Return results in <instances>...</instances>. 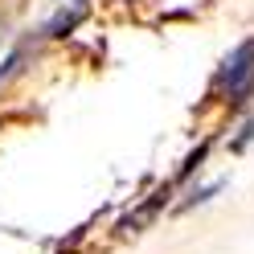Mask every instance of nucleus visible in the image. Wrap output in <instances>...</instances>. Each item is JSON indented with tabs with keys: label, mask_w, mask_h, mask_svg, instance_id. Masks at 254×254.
Instances as JSON below:
<instances>
[{
	"label": "nucleus",
	"mask_w": 254,
	"mask_h": 254,
	"mask_svg": "<svg viewBox=\"0 0 254 254\" xmlns=\"http://www.w3.org/2000/svg\"><path fill=\"white\" fill-rule=\"evenodd\" d=\"M209 99L226 103L234 111H242L250 99H254V37L238 41L234 50L221 58V66L209 82Z\"/></svg>",
	"instance_id": "obj_1"
},
{
	"label": "nucleus",
	"mask_w": 254,
	"mask_h": 254,
	"mask_svg": "<svg viewBox=\"0 0 254 254\" xmlns=\"http://www.w3.org/2000/svg\"><path fill=\"white\" fill-rule=\"evenodd\" d=\"M221 189H226V181H209V185H201V189H189V197H185V201L177 205V213H189L193 205H205L209 197H217Z\"/></svg>",
	"instance_id": "obj_4"
},
{
	"label": "nucleus",
	"mask_w": 254,
	"mask_h": 254,
	"mask_svg": "<svg viewBox=\"0 0 254 254\" xmlns=\"http://www.w3.org/2000/svg\"><path fill=\"white\" fill-rule=\"evenodd\" d=\"M25 58H29V50H25V45H17V50H12L4 62H0V82H8V78L21 70V62H25Z\"/></svg>",
	"instance_id": "obj_5"
},
{
	"label": "nucleus",
	"mask_w": 254,
	"mask_h": 254,
	"mask_svg": "<svg viewBox=\"0 0 254 254\" xmlns=\"http://www.w3.org/2000/svg\"><path fill=\"white\" fill-rule=\"evenodd\" d=\"M209 152H213V139H201V144H197L193 152L185 156V164L177 168V181H172V185H185V181L193 177V172H197V168H201L205 160H209Z\"/></svg>",
	"instance_id": "obj_3"
},
{
	"label": "nucleus",
	"mask_w": 254,
	"mask_h": 254,
	"mask_svg": "<svg viewBox=\"0 0 254 254\" xmlns=\"http://www.w3.org/2000/svg\"><path fill=\"white\" fill-rule=\"evenodd\" d=\"M250 139H254V111H250V119H246L242 127H238V135L230 139V152H242V148L250 144Z\"/></svg>",
	"instance_id": "obj_6"
},
{
	"label": "nucleus",
	"mask_w": 254,
	"mask_h": 254,
	"mask_svg": "<svg viewBox=\"0 0 254 254\" xmlns=\"http://www.w3.org/2000/svg\"><path fill=\"white\" fill-rule=\"evenodd\" d=\"M58 254H74V246H62V250H58Z\"/></svg>",
	"instance_id": "obj_7"
},
{
	"label": "nucleus",
	"mask_w": 254,
	"mask_h": 254,
	"mask_svg": "<svg viewBox=\"0 0 254 254\" xmlns=\"http://www.w3.org/2000/svg\"><path fill=\"white\" fill-rule=\"evenodd\" d=\"M86 17H90V0H70L66 8H58L54 17L41 25V33H37V37H45V41H62V37H70Z\"/></svg>",
	"instance_id": "obj_2"
}]
</instances>
